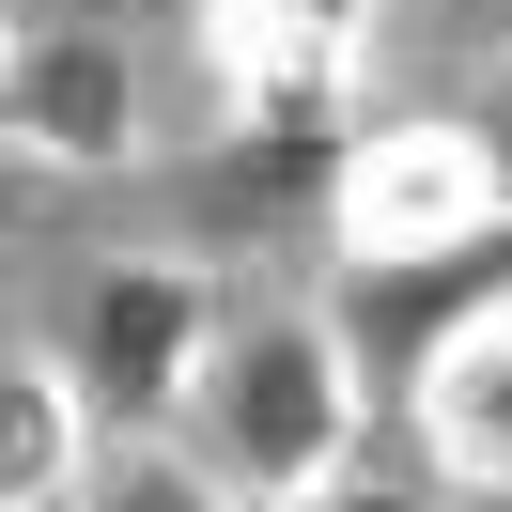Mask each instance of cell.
<instances>
[{
  "label": "cell",
  "instance_id": "6da1fadb",
  "mask_svg": "<svg viewBox=\"0 0 512 512\" xmlns=\"http://www.w3.org/2000/svg\"><path fill=\"white\" fill-rule=\"evenodd\" d=\"M357 404H373V357H357L342 311H249L218 326V373H202L187 404V450L218 466V497H326V481L357 466Z\"/></svg>",
  "mask_w": 512,
  "mask_h": 512
},
{
  "label": "cell",
  "instance_id": "7a4b0ae2",
  "mask_svg": "<svg viewBox=\"0 0 512 512\" xmlns=\"http://www.w3.org/2000/svg\"><path fill=\"white\" fill-rule=\"evenodd\" d=\"M326 233H342V264L512 233V140H497V109H404V125H357L342 156H326Z\"/></svg>",
  "mask_w": 512,
  "mask_h": 512
},
{
  "label": "cell",
  "instance_id": "3957f363",
  "mask_svg": "<svg viewBox=\"0 0 512 512\" xmlns=\"http://www.w3.org/2000/svg\"><path fill=\"white\" fill-rule=\"evenodd\" d=\"M218 280L202 264H171V249H125V264H94L78 280V311H63V357H78V388H94V419L125 450H156V435H187V404H202V373H218Z\"/></svg>",
  "mask_w": 512,
  "mask_h": 512
},
{
  "label": "cell",
  "instance_id": "277c9868",
  "mask_svg": "<svg viewBox=\"0 0 512 512\" xmlns=\"http://www.w3.org/2000/svg\"><path fill=\"white\" fill-rule=\"evenodd\" d=\"M0 125H16L32 171H125L140 156V63H125V32L32 16V32L0 47Z\"/></svg>",
  "mask_w": 512,
  "mask_h": 512
},
{
  "label": "cell",
  "instance_id": "5b68a950",
  "mask_svg": "<svg viewBox=\"0 0 512 512\" xmlns=\"http://www.w3.org/2000/svg\"><path fill=\"white\" fill-rule=\"evenodd\" d=\"M373 0H202V63L233 78V125H326L357 78Z\"/></svg>",
  "mask_w": 512,
  "mask_h": 512
},
{
  "label": "cell",
  "instance_id": "8992f818",
  "mask_svg": "<svg viewBox=\"0 0 512 512\" xmlns=\"http://www.w3.org/2000/svg\"><path fill=\"white\" fill-rule=\"evenodd\" d=\"M404 419H419V450H435L450 497H512V295H481L404 373Z\"/></svg>",
  "mask_w": 512,
  "mask_h": 512
},
{
  "label": "cell",
  "instance_id": "52a82bcc",
  "mask_svg": "<svg viewBox=\"0 0 512 512\" xmlns=\"http://www.w3.org/2000/svg\"><path fill=\"white\" fill-rule=\"evenodd\" d=\"M481 295H512V233H466V249H388V264H342V295H326V311L357 326V357H373V373H419V357H435L450 326L481 311Z\"/></svg>",
  "mask_w": 512,
  "mask_h": 512
},
{
  "label": "cell",
  "instance_id": "ba28073f",
  "mask_svg": "<svg viewBox=\"0 0 512 512\" xmlns=\"http://www.w3.org/2000/svg\"><path fill=\"white\" fill-rule=\"evenodd\" d=\"M94 388H78V357H47V342H16L0 357V497L16 512H63V497H94Z\"/></svg>",
  "mask_w": 512,
  "mask_h": 512
},
{
  "label": "cell",
  "instance_id": "9c48e42d",
  "mask_svg": "<svg viewBox=\"0 0 512 512\" xmlns=\"http://www.w3.org/2000/svg\"><path fill=\"white\" fill-rule=\"evenodd\" d=\"M481 109H497V140H512V63H497V94H481Z\"/></svg>",
  "mask_w": 512,
  "mask_h": 512
},
{
  "label": "cell",
  "instance_id": "30bf717a",
  "mask_svg": "<svg viewBox=\"0 0 512 512\" xmlns=\"http://www.w3.org/2000/svg\"><path fill=\"white\" fill-rule=\"evenodd\" d=\"M373 16H435V0H373Z\"/></svg>",
  "mask_w": 512,
  "mask_h": 512
}]
</instances>
